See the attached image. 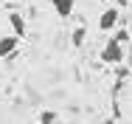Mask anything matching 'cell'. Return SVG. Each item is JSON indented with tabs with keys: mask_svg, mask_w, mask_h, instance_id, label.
<instances>
[{
	"mask_svg": "<svg viewBox=\"0 0 132 124\" xmlns=\"http://www.w3.org/2000/svg\"><path fill=\"white\" fill-rule=\"evenodd\" d=\"M84 37H87V28H84V25H79V28H73V37H70V42L79 48V45H84Z\"/></svg>",
	"mask_w": 132,
	"mask_h": 124,
	"instance_id": "6",
	"label": "cell"
},
{
	"mask_svg": "<svg viewBox=\"0 0 132 124\" xmlns=\"http://www.w3.org/2000/svg\"><path fill=\"white\" fill-rule=\"evenodd\" d=\"M101 59H104L107 65L124 62V48H121V42H118V40H107V45L101 48Z\"/></svg>",
	"mask_w": 132,
	"mask_h": 124,
	"instance_id": "1",
	"label": "cell"
},
{
	"mask_svg": "<svg viewBox=\"0 0 132 124\" xmlns=\"http://www.w3.org/2000/svg\"><path fill=\"white\" fill-rule=\"evenodd\" d=\"M9 20H11V28H14V34H17V37L23 40V37H26V20H23V17H20L17 11H14V14H11Z\"/></svg>",
	"mask_w": 132,
	"mask_h": 124,
	"instance_id": "5",
	"label": "cell"
},
{
	"mask_svg": "<svg viewBox=\"0 0 132 124\" xmlns=\"http://www.w3.org/2000/svg\"><path fill=\"white\" fill-rule=\"evenodd\" d=\"M73 6H76V0H53V9H56V14H59L62 20L73 14Z\"/></svg>",
	"mask_w": 132,
	"mask_h": 124,
	"instance_id": "4",
	"label": "cell"
},
{
	"mask_svg": "<svg viewBox=\"0 0 132 124\" xmlns=\"http://www.w3.org/2000/svg\"><path fill=\"white\" fill-rule=\"evenodd\" d=\"M112 40H118V42H127V40H129V31H124V28H121V31L112 37Z\"/></svg>",
	"mask_w": 132,
	"mask_h": 124,
	"instance_id": "8",
	"label": "cell"
},
{
	"mask_svg": "<svg viewBox=\"0 0 132 124\" xmlns=\"http://www.w3.org/2000/svg\"><path fill=\"white\" fill-rule=\"evenodd\" d=\"M56 119H59V116H56L53 110H42V113H39V124H56Z\"/></svg>",
	"mask_w": 132,
	"mask_h": 124,
	"instance_id": "7",
	"label": "cell"
},
{
	"mask_svg": "<svg viewBox=\"0 0 132 124\" xmlns=\"http://www.w3.org/2000/svg\"><path fill=\"white\" fill-rule=\"evenodd\" d=\"M20 45V37L17 34H6V37H0V56H11L14 51Z\"/></svg>",
	"mask_w": 132,
	"mask_h": 124,
	"instance_id": "3",
	"label": "cell"
},
{
	"mask_svg": "<svg viewBox=\"0 0 132 124\" xmlns=\"http://www.w3.org/2000/svg\"><path fill=\"white\" fill-rule=\"evenodd\" d=\"M118 17H121V14H118V9H115V6L104 9V11H101V17H98V28H101V31H112V28L118 25Z\"/></svg>",
	"mask_w": 132,
	"mask_h": 124,
	"instance_id": "2",
	"label": "cell"
}]
</instances>
